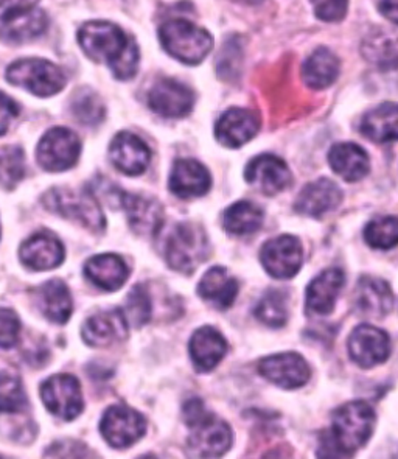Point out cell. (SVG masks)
I'll use <instances>...</instances> for the list:
<instances>
[{
	"instance_id": "obj_1",
	"label": "cell",
	"mask_w": 398,
	"mask_h": 459,
	"mask_svg": "<svg viewBox=\"0 0 398 459\" xmlns=\"http://www.w3.org/2000/svg\"><path fill=\"white\" fill-rule=\"evenodd\" d=\"M82 52L95 63L109 65L114 77L129 80L139 69V48L124 30L105 21L86 22L78 30Z\"/></svg>"
},
{
	"instance_id": "obj_2",
	"label": "cell",
	"mask_w": 398,
	"mask_h": 459,
	"mask_svg": "<svg viewBox=\"0 0 398 459\" xmlns=\"http://www.w3.org/2000/svg\"><path fill=\"white\" fill-rule=\"evenodd\" d=\"M375 411L368 402H349L333 412L332 431L324 436L319 456L344 458L355 454L374 433Z\"/></svg>"
},
{
	"instance_id": "obj_3",
	"label": "cell",
	"mask_w": 398,
	"mask_h": 459,
	"mask_svg": "<svg viewBox=\"0 0 398 459\" xmlns=\"http://www.w3.org/2000/svg\"><path fill=\"white\" fill-rule=\"evenodd\" d=\"M209 254V240L204 230L194 223H177L164 240V255L170 268L192 274Z\"/></svg>"
},
{
	"instance_id": "obj_4",
	"label": "cell",
	"mask_w": 398,
	"mask_h": 459,
	"mask_svg": "<svg viewBox=\"0 0 398 459\" xmlns=\"http://www.w3.org/2000/svg\"><path fill=\"white\" fill-rule=\"evenodd\" d=\"M159 39L173 58L184 65H199L213 48L211 33L186 19H171L160 25Z\"/></svg>"
},
{
	"instance_id": "obj_5",
	"label": "cell",
	"mask_w": 398,
	"mask_h": 459,
	"mask_svg": "<svg viewBox=\"0 0 398 459\" xmlns=\"http://www.w3.org/2000/svg\"><path fill=\"white\" fill-rule=\"evenodd\" d=\"M186 424L194 433L188 439L190 450L196 456L217 458L226 454L232 446V430L221 419L205 411L204 405L190 406L184 414Z\"/></svg>"
},
{
	"instance_id": "obj_6",
	"label": "cell",
	"mask_w": 398,
	"mask_h": 459,
	"mask_svg": "<svg viewBox=\"0 0 398 459\" xmlns=\"http://www.w3.org/2000/svg\"><path fill=\"white\" fill-rule=\"evenodd\" d=\"M44 204L48 211L78 221L92 232L105 230V215L92 190L52 189L44 196Z\"/></svg>"
},
{
	"instance_id": "obj_7",
	"label": "cell",
	"mask_w": 398,
	"mask_h": 459,
	"mask_svg": "<svg viewBox=\"0 0 398 459\" xmlns=\"http://www.w3.org/2000/svg\"><path fill=\"white\" fill-rule=\"evenodd\" d=\"M6 80L38 97H52L65 86V72L48 59L24 58L6 69Z\"/></svg>"
},
{
	"instance_id": "obj_8",
	"label": "cell",
	"mask_w": 398,
	"mask_h": 459,
	"mask_svg": "<svg viewBox=\"0 0 398 459\" xmlns=\"http://www.w3.org/2000/svg\"><path fill=\"white\" fill-rule=\"evenodd\" d=\"M82 142L69 128L56 126L42 137L36 156L42 169L48 171H65L80 160Z\"/></svg>"
},
{
	"instance_id": "obj_9",
	"label": "cell",
	"mask_w": 398,
	"mask_h": 459,
	"mask_svg": "<svg viewBox=\"0 0 398 459\" xmlns=\"http://www.w3.org/2000/svg\"><path fill=\"white\" fill-rule=\"evenodd\" d=\"M100 431L111 447L128 448L145 435L147 420L129 406L114 405L106 410Z\"/></svg>"
},
{
	"instance_id": "obj_10",
	"label": "cell",
	"mask_w": 398,
	"mask_h": 459,
	"mask_svg": "<svg viewBox=\"0 0 398 459\" xmlns=\"http://www.w3.org/2000/svg\"><path fill=\"white\" fill-rule=\"evenodd\" d=\"M41 397L48 411L65 419L74 420L82 411V386L74 376H53L42 383Z\"/></svg>"
},
{
	"instance_id": "obj_11",
	"label": "cell",
	"mask_w": 398,
	"mask_h": 459,
	"mask_svg": "<svg viewBox=\"0 0 398 459\" xmlns=\"http://www.w3.org/2000/svg\"><path fill=\"white\" fill-rule=\"evenodd\" d=\"M302 247L293 236H281L264 243L260 260L270 276L275 279H291L302 266Z\"/></svg>"
},
{
	"instance_id": "obj_12",
	"label": "cell",
	"mask_w": 398,
	"mask_h": 459,
	"mask_svg": "<svg viewBox=\"0 0 398 459\" xmlns=\"http://www.w3.org/2000/svg\"><path fill=\"white\" fill-rule=\"evenodd\" d=\"M148 105L152 111L167 118L188 116L195 105L192 89L173 78H160L148 95Z\"/></svg>"
},
{
	"instance_id": "obj_13",
	"label": "cell",
	"mask_w": 398,
	"mask_h": 459,
	"mask_svg": "<svg viewBox=\"0 0 398 459\" xmlns=\"http://www.w3.org/2000/svg\"><path fill=\"white\" fill-rule=\"evenodd\" d=\"M118 206L124 207L129 226L137 236H158L164 223V209L158 201L143 195L125 194L116 187Z\"/></svg>"
},
{
	"instance_id": "obj_14",
	"label": "cell",
	"mask_w": 398,
	"mask_h": 459,
	"mask_svg": "<svg viewBox=\"0 0 398 459\" xmlns=\"http://www.w3.org/2000/svg\"><path fill=\"white\" fill-rule=\"evenodd\" d=\"M350 359L361 368H374L386 361L391 353V342L385 330L374 325H358L349 336Z\"/></svg>"
},
{
	"instance_id": "obj_15",
	"label": "cell",
	"mask_w": 398,
	"mask_h": 459,
	"mask_svg": "<svg viewBox=\"0 0 398 459\" xmlns=\"http://www.w3.org/2000/svg\"><path fill=\"white\" fill-rule=\"evenodd\" d=\"M258 371L266 380L285 389L300 388L310 380V368L298 353L271 355L260 361Z\"/></svg>"
},
{
	"instance_id": "obj_16",
	"label": "cell",
	"mask_w": 398,
	"mask_h": 459,
	"mask_svg": "<svg viewBox=\"0 0 398 459\" xmlns=\"http://www.w3.org/2000/svg\"><path fill=\"white\" fill-rule=\"evenodd\" d=\"M247 183L268 196L281 194L290 187L291 173L287 164L274 154H260L247 164Z\"/></svg>"
},
{
	"instance_id": "obj_17",
	"label": "cell",
	"mask_w": 398,
	"mask_h": 459,
	"mask_svg": "<svg viewBox=\"0 0 398 459\" xmlns=\"http://www.w3.org/2000/svg\"><path fill=\"white\" fill-rule=\"evenodd\" d=\"M129 325L122 310L97 313L84 323L82 340L92 348H109L128 338Z\"/></svg>"
},
{
	"instance_id": "obj_18",
	"label": "cell",
	"mask_w": 398,
	"mask_h": 459,
	"mask_svg": "<svg viewBox=\"0 0 398 459\" xmlns=\"http://www.w3.org/2000/svg\"><path fill=\"white\" fill-rule=\"evenodd\" d=\"M109 156L112 164L129 177H139L145 173L151 160L147 143L128 131H124L114 137L109 147Z\"/></svg>"
},
{
	"instance_id": "obj_19",
	"label": "cell",
	"mask_w": 398,
	"mask_h": 459,
	"mask_svg": "<svg viewBox=\"0 0 398 459\" xmlns=\"http://www.w3.org/2000/svg\"><path fill=\"white\" fill-rule=\"evenodd\" d=\"M260 130V118L255 112L232 108L224 112L215 126V135L224 147L240 148L251 141Z\"/></svg>"
},
{
	"instance_id": "obj_20",
	"label": "cell",
	"mask_w": 398,
	"mask_h": 459,
	"mask_svg": "<svg viewBox=\"0 0 398 459\" xmlns=\"http://www.w3.org/2000/svg\"><path fill=\"white\" fill-rule=\"evenodd\" d=\"M19 257L30 270H53L63 264L65 247L52 234L39 232L22 243V247L19 249Z\"/></svg>"
},
{
	"instance_id": "obj_21",
	"label": "cell",
	"mask_w": 398,
	"mask_h": 459,
	"mask_svg": "<svg viewBox=\"0 0 398 459\" xmlns=\"http://www.w3.org/2000/svg\"><path fill=\"white\" fill-rule=\"evenodd\" d=\"M212 178L204 165L195 160H177L170 173V190L177 198H198L211 189Z\"/></svg>"
},
{
	"instance_id": "obj_22",
	"label": "cell",
	"mask_w": 398,
	"mask_h": 459,
	"mask_svg": "<svg viewBox=\"0 0 398 459\" xmlns=\"http://www.w3.org/2000/svg\"><path fill=\"white\" fill-rule=\"evenodd\" d=\"M342 200L340 187L327 178L307 184L298 195L294 209L307 217L319 218L336 209Z\"/></svg>"
},
{
	"instance_id": "obj_23",
	"label": "cell",
	"mask_w": 398,
	"mask_h": 459,
	"mask_svg": "<svg viewBox=\"0 0 398 459\" xmlns=\"http://www.w3.org/2000/svg\"><path fill=\"white\" fill-rule=\"evenodd\" d=\"M344 285V273L338 268H330L311 281L307 289L305 307L310 315L327 316L333 312L334 302Z\"/></svg>"
},
{
	"instance_id": "obj_24",
	"label": "cell",
	"mask_w": 398,
	"mask_h": 459,
	"mask_svg": "<svg viewBox=\"0 0 398 459\" xmlns=\"http://www.w3.org/2000/svg\"><path fill=\"white\" fill-rule=\"evenodd\" d=\"M48 27V14L42 10L30 8L24 12L12 13L2 18L0 39L10 44H22L44 35Z\"/></svg>"
},
{
	"instance_id": "obj_25",
	"label": "cell",
	"mask_w": 398,
	"mask_h": 459,
	"mask_svg": "<svg viewBox=\"0 0 398 459\" xmlns=\"http://www.w3.org/2000/svg\"><path fill=\"white\" fill-rule=\"evenodd\" d=\"M188 349L196 369L209 372L224 359L228 352V342L217 329L205 325L195 332Z\"/></svg>"
},
{
	"instance_id": "obj_26",
	"label": "cell",
	"mask_w": 398,
	"mask_h": 459,
	"mask_svg": "<svg viewBox=\"0 0 398 459\" xmlns=\"http://www.w3.org/2000/svg\"><path fill=\"white\" fill-rule=\"evenodd\" d=\"M84 276L88 277L97 289L116 291L126 282L128 266L124 259L116 254H100L86 262Z\"/></svg>"
},
{
	"instance_id": "obj_27",
	"label": "cell",
	"mask_w": 398,
	"mask_h": 459,
	"mask_svg": "<svg viewBox=\"0 0 398 459\" xmlns=\"http://www.w3.org/2000/svg\"><path fill=\"white\" fill-rule=\"evenodd\" d=\"M328 162L338 177L357 183L369 173V156L357 143H338L330 150Z\"/></svg>"
},
{
	"instance_id": "obj_28",
	"label": "cell",
	"mask_w": 398,
	"mask_h": 459,
	"mask_svg": "<svg viewBox=\"0 0 398 459\" xmlns=\"http://www.w3.org/2000/svg\"><path fill=\"white\" fill-rule=\"evenodd\" d=\"M198 293L203 299L218 308H229L238 295V282L229 276L223 266H215L205 273L198 283Z\"/></svg>"
},
{
	"instance_id": "obj_29",
	"label": "cell",
	"mask_w": 398,
	"mask_h": 459,
	"mask_svg": "<svg viewBox=\"0 0 398 459\" xmlns=\"http://www.w3.org/2000/svg\"><path fill=\"white\" fill-rule=\"evenodd\" d=\"M357 302L364 315L381 318L393 308V290L383 279L361 277L357 287Z\"/></svg>"
},
{
	"instance_id": "obj_30",
	"label": "cell",
	"mask_w": 398,
	"mask_h": 459,
	"mask_svg": "<svg viewBox=\"0 0 398 459\" xmlns=\"http://www.w3.org/2000/svg\"><path fill=\"white\" fill-rule=\"evenodd\" d=\"M364 137L378 143L398 141V105L383 103L368 112L361 120Z\"/></svg>"
},
{
	"instance_id": "obj_31",
	"label": "cell",
	"mask_w": 398,
	"mask_h": 459,
	"mask_svg": "<svg viewBox=\"0 0 398 459\" xmlns=\"http://www.w3.org/2000/svg\"><path fill=\"white\" fill-rule=\"evenodd\" d=\"M340 74V59L327 48H317L302 65V80L315 91L332 86Z\"/></svg>"
},
{
	"instance_id": "obj_32",
	"label": "cell",
	"mask_w": 398,
	"mask_h": 459,
	"mask_svg": "<svg viewBox=\"0 0 398 459\" xmlns=\"http://www.w3.org/2000/svg\"><path fill=\"white\" fill-rule=\"evenodd\" d=\"M38 302L42 313L55 325H65L71 318V291L61 279H52L44 283L38 293Z\"/></svg>"
},
{
	"instance_id": "obj_33",
	"label": "cell",
	"mask_w": 398,
	"mask_h": 459,
	"mask_svg": "<svg viewBox=\"0 0 398 459\" xmlns=\"http://www.w3.org/2000/svg\"><path fill=\"white\" fill-rule=\"evenodd\" d=\"M264 223V212L249 201H238L224 212V230L234 236H249L257 232Z\"/></svg>"
},
{
	"instance_id": "obj_34",
	"label": "cell",
	"mask_w": 398,
	"mask_h": 459,
	"mask_svg": "<svg viewBox=\"0 0 398 459\" xmlns=\"http://www.w3.org/2000/svg\"><path fill=\"white\" fill-rule=\"evenodd\" d=\"M71 111L80 124L99 125L105 118V105L99 95L89 89H78L72 97Z\"/></svg>"
},
{
	"instance_id": "obj_35",
	"label": "cell",
	"mask_w": 398,
	"mask_h": 459,
	"mask_svg": "<svg viewBox=\"0 0 398 459\" xmlns=\"http://www.w3.org/2000/svg\"><path fill=\"white\" fill-rule=\"evenodd\" d=\"M364 240L370 247L381 251L398 247V218H375L364 230Z\"/></svg>"
},
{
	"instance_id": "obj_36",
	"label": "cell",
	"mask_w": 398,
	"mask_h": 459,
	"mask_svg": "<svg viewBox=\"0 0 398 459\" xmlns=\"http://www.w3.org/2000/svg\"><path fill=\"white\" fill-rule=\"evenodd\" d=\"M25 175L24 152L19 147H0V187L13 190Z\"/></svg>"
},
{
	"instance_id": "obj_37",
	"label": "cell",
	"mask_w": 398,
	"mask_h": 459,
	"mask_svg": "<svg viewBox=\"0 0 398 459\" xmlns=\"http://www.w3.org/2000/svg\"><path fill=\"white\" fill-rule=\"evenodd\" d=\"M27 405L22 380L12 372L0 371V412H19Z\"/></svg>"
},
{
	"instance_id": "obj_38",
	"label": "cell",
	"mask_w": 398,
	"mask_h": 459,
	"mask_svg": "<svg viewBox=\"0 0 398 459\" xmlns=\"http://www.w3.org/2000/svg\"><path fill=\"white\" fill-rule=\"evenodd\" d=\"M255 318L268 327H283L287 325L288 310L285 296L281 291H270L255 307Z\"/></svg>"
},
{
	"instance_id": "obj_39",
	"label": "cell",
	"mask_w": 398,
	"mask_h": 459,
	"mask_svg": "<svg viewBox=\"0 0 398 459\" xmlns=\"http://www.w3.org/2000/svg\"><path fill=\"white\" fill-rule=\"evenodd\" d=\"M122 312L125 313V318L129 325L142 327L147 325L151 318L152 304L151 296L145 285H135L134 289L131 290L126 306Z\"/></svg>"
},
{
	"instance_id": "obj_40",
	"label": "cell",
	"mask_w": 398,
	"mask_h": 459,
	"mask_svg": "<svg viewBox=\"0 0 398 459\" xmlns=\"http://www.w3.org/2000/svg\"><path fill=\"white\" fill-rule=\"evenodd\" d=\"M21 321L10 308H0V348L12 349L18 344Z\"/></svg>"
},
{
	"instance_id": "obj_41",
	"label": "cell",
	"mask_w": 398,
	"mask_h": 459,
	"mask_svg": "<svg viewBox=\"0 0 398 459\" xmlns=\"http://www.w3.org/2000/svg\"><path fill=\"white\" fill-rule=\"evenodd\" d=\"M317 19L325 22H340L346 18L349 0H311Z\"/></svg>"
},
{
	"instance_id": "obj_42",
	"label": "cell",
	"mask_w": 398,
	"mask_h": 459,
	"mask_svg": "<svg viewBox=\"0 0 398 459\" xmlns=\"http://www.w3.org/2000/svg\"><path fill=\"white\" fill-rule=\"evenodd\" d=\"M238 67H240V48H237V42H228L218 59V72L223 78L237 77Z\"/></svg>"
},
{
	"instance_id": "obj_43",
	"label": "cell",
	"mask_w": 398,
	"mask_h": 459,
	"mask_svg": "<svg viewBox=\"0 0 398 459\" xmlns=\"http://www.w3.org/2000/svg\"><path fill=\"white\" fill-rule=\"evenodd\" d=\"M18 103L12 100L8 95L0 92V135L5 134L13 120L19 116Z\"/></svg>"
},
{
	"instance_id": "obj_44",
	"label": "cell",
	"mask_w": 398,
	"mask_h": 459,
	"mask_svg": "<svg viewBox=\"0 0 398 459\" xmlns=\"http://www.w3.org/2000/svg\"><path fill=\"white\" fill-rule=\"evenodd\" d=\"M39 0H0V19L12 13L24 12L35 8Z\"/></svg>"
},
{
	"instance_id": "obj_45",
	"label": "cell",
	"mask_w": 398,
	"mask_h": 459,
	"mask_svg": "<svg viewBox=\"0 0 398 459\" xmlns=\"http://www.w3.org/2000/svg\"><path fill=\"white\" fill-rule=\"evenodd\" d=\"M380 10L391 22L398 25V0H381Z\"/></svg>"
}]
</instances>
